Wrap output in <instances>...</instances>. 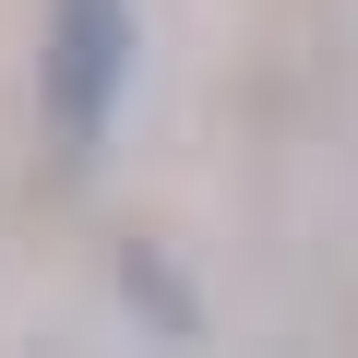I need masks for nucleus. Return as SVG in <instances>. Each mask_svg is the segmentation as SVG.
<instances>
[{"mask_svg": "<svg viewBox=\"0 0 358 358\" xmlns=\"http://www.w3.org/2000/svg\"><path fill=\"white\" fill-rule=\"evenodd\" d=\"M120 72H131V0H60L48 13V131H60V155L108 143Z\"/></svg>", "mask_w": 358, "mask_h": 358, "instance_id": "obj_1", "label": "nucleus"}]
</instances>
